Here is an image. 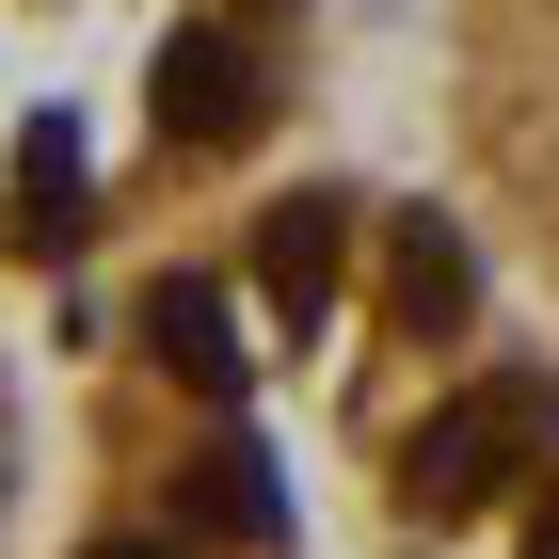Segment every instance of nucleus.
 I'll use <instances>...</instances> for the list:
<instances>
[{
  "instance_id": "nucleus-1",
  "label": "nucleus",
  "mask_w": 559,
  "mask_h": 559,
  "mask_svg": "<svg viewBox=\"0 0 559 559\" xmlns=\"http://www.w3.org/2000/svg\"><path fill=\"white\" fill-rule=\"evenodd\" d=\"M0 559H48V400L16 336H0Z\"/></svg>"
}]
</instances>
